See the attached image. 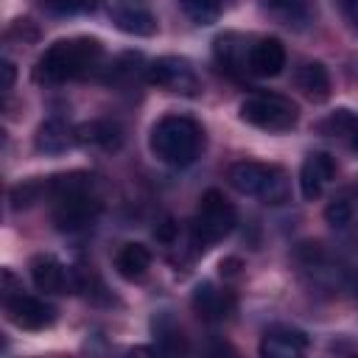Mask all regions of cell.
Returning a JSON list of instances; mask_svg holds the SVG:
<instances>
[{"label": "cell", "instance_id": "3957f363", "mask_svg": "<svg viewBox=\"0 0 358 358\" xmlns=\"http://www.w3.org/2000/svg\"><path fill=\"white\" fill-rule=\"evenodd\" d=\"M148 145H151L157 159L182 168V165H190L199 157V151L204 145V131L193 117L165 115L154 123Z\"/></svg>", "mask_w": 358, "mask_h": 358}, {"label": "cell", "instance_id": "9c48e42d", "mask_svg": "<svg viewBox=\"0 0 358 358\" xmlns=\"http://www.w3.org/2000/svg\"><path fill=\"white\" fill-rule=\"evenodd\" d=\"M336 176V162L330 154L324 151H313L305 157L302 168H299V190H302V199L313 201L322 196V190L327 187V182H333Z\"/></svg>", "mask_w": 358, "mask_h": 358}, {"label": "cell", "instance_id": "5bb4252c", "mask_svg": "<svg viewBox=\"0 0 358 358\" xmlns=\"http://www.w3.org/2000/svg\"><path fill=\"white\" fill-rule=\"evenodd\" d=\"M235 308V296L224 288H215L213 282H201L196 291H193V310L207 319V322H221L232 313Z\"/></svg>", "mask_w": 358, "mask_h": 358}, {"label": "cell", "instance_id": "7a4b0ae2", "mask_svg": "<svg viewBox=\"0 0 358 358\" xmlns=\"http://www.w3.org/2000/svg\"><path fill=\"white\" fill-rule=\"evenodd\" d=\"M103 62V45L92 36H73L53 42L34 67V78L39 84H64L78 81L101 70Z\"/></svg>", "mask_w": 358, "mask_h": 358}, {"label": "cell", "instance_id": "484cf974", "mask_svg": "<svg viewBox=\"0 0 358 358\" xmlns=\"http://www.w3.org/2000/svg\"><path fill=\"white\" fill-rule=\"evenodd\" d=\"M338 8L347 17V22L352 25V31L358 34V0H338Z\"/></svg>", "mask_w": 358, "mask_h": 358}, {"label": "cell", "instance_id": "5b68a950", "mask_svg": "<svg viewBox=\"0 0 358 358\" xmlns=\"http://www.w3.org/2000/svg\"><path fill=\"white\" fill-rule=\"evenodd\" d=\"M235 224H238V213H235L232 201H227L224 193H218V190L201 193L193 224H190L193 241L199 246H210V243L224 241L235 229Z\"/></svg>", "mask_w": 358, "mask_h": 358}, {"label": "cell", "instance_id": "7402d4cb", "mask_svg": "<svg viewBox=\"0 0 358 358\" xmlns=\"http://www.w3.org/2000/svg\"><path fill=\"white\" fill-rule=\"evenodd\" d=\"M182 8H185V14L193 20V22H199V25H207V22H213V20H218V14H221V8H224V0H176Z\"/></svg>", "mask_w": 358, "mask_h": 358}, {"label": "cell", "instance_id": "8fae6325", "mask_svg": "<svg viewBox=\"0 0 358 358\" xmlns=\"http://www.w3.org/2000/svg\"><path fill=\"white\" fill-rule=\"evenodd\" d=\"M308 350V336L288 324H274L263 333L260 355L266 358H296Z\"/></svg>", "mask_w": 358, "mask_h": 358}, {"label": "cell", "instance_id": "9a60e30c", "mask_svg": "<svg viewBox=\"0 0 358 358\" xmlns=\"http://www.w3.org/2000/svg\"><path fill=\"white\" fill-rule=\"evenodd\" d=\"M36 151H45V154H62L67 151L73 143H78L76 137V129H70L67 123L62 120H45L39 129H36Z\"/></svg>", "mask_w": 358, "mask_h": 358}, {"label": "cell", "instance_id": "8992f818", "mask_svg": "<svg viewBox=\"0 0 358 358\" xmlns=\"http://www.w3.org/2000/svg\"><path fill=\"white\" fill-rule=\"evenodd\" d=\"M241 120L263 131H288L299 120V109L280 92H255L241 103Z\"/></svg>", "mask_w": 358, "mask_h": 358}, {"label": "cell", "instance_id": "277c9868", "mask_svg": "<svg viewBox=\"0 0 358 358\" xmlns=\"http://www.w3.org/2000/svg\"><path fill=\"white\" fill-rule=\"evenodd\" d=\"M229 185L243 193V196H255L266 204H282L288 199V176L280 165H268V162H235L229 168Z\"/></svg>", "mask_w": 358, "mask_h": 358}, {"label": "cell", "instance_id": "cb8c5ba5", "mask_svg": "<svg viewBox=\"0 0 358 358\" xmlns=\"http://www.w3.org/2000/svg\"><path fill=\"white\" fill-rule=\"evenodd\" d=\"M324 218H327L330 227H347L350 218H352L350 201H347V199H333V201L327 204V210H324Z\"/></svg>", "mask_w": 358, "mask_h": 358}, {"label": "cell", "instance_id": "603a6c76", "mask_svg": "<svg viewBox=\"0 0 358 358\" xmlns=\"http://www.w3.org/2000/svg\"><path fill=\"white\" fill-rule=\"evenodd\" d=\"M42 196H48V182H25V185H20V187L11 190V207H14V210L31 207V204L39 201Z\"/></svg>", "mask_w": 358, "mask_h": 358}, {"label": "cell", "instance_id": "e0dca14e", "mask_svg": "<svg viewBox=\"0 0 358 358\" xmlns=\"http://www.w3.org/2000/svg\"><path fill=\"white\" fill-rule=\"evenodd\" d=\"M115 268L123 280H140L151 268V252L143 243H123L115 255Z\"/></svg>", "mask_w": 358, "mask_h": 358}, {"label": "cell", "instance_id": "7c38bea8", "mask_svg": "<svg viewBox=\"0 0 358 358\" xmlns=\"http://www.w3.org/2000/svg\"><path fill=\"white\" fill-rule=\"evenodd\" d=\"M115 20L126 34L151 36L157 31V17L148 0H115Z\"/></svg>", "mask_w": 358, "mask_h": 358}, {"label": "cell", "instance_id": "d6986e66", "mask_svg": "<svg viewBox=\"0 0 358 358\" xmlns=\"http://www.w3.org/2000/svg\"><path fill=\"white\" fill-rule=\"evenodd\" d=\"M319 131L327 134V137H338V140H344L350 148L358 151V112L338 109V112H333L330 117H324V120L319 123Z\"/></svg>", "mask_w": 358, "mask_h": 358}, {"label": "cell", "instance_id": "2e32d148", "mask_svg": "<svg viewBox=\"0 0 358 358\" xmlns=\"http://www.w3.org/2000/svg\"><path fill=\"white\" fill-rule=\"evenodd\" d=\"M296 87L302 90L305 98H310L316 103L327 101L330 98V76H327L324 64H319V62L299 64V70H296Z\"/></svg>", "mask_w": 358, "mask_h": 358}, {"label": "cell", "instance_id": "4316f807", "mask_svg": "<svg viewBox=\"0 0 358 358\" xmlns=\"http://www.w3.org/2000/svg\"><path fill=\"white\" fill-rule=\"evenodd\" d=\"M11 84H14V64L3 59V90H11Z\"/></svg>", "mask_w": 358, "mask_h": 358}, {"label": "cell", "instance_id": "d4e9b609", "mask_svg": "<svg viewBox=\"0 0 358 358\" xmlns=\"http://www.w3.org/2000/svg\"><path fill=\"white\" fill-rule=\"evenodd\" d=\"M53 14H84L98 6V0H45Z\"/></svg>", "mask_w": 358, "mask_h": 358}, {"label": "cell", "instance_id": "ffe728a7", "mask_svg": "<svg viewBox=\"0 0 358 358\" xmlns=\"http://www.w3.org/2000/svg\"><path fill=\"white\" fill-rule=\"evenodd\" d=\"M263 8L285 25H302L313 14V0H263Z\"/></svg>", "mask_w": 358, "mask_h": 358}, {"label": "cell", "instance_id": "30bf717a", "mask_svg": "<svg viewBox=\"0 0 358 358\" xmlns=\"http://www.w3.org/2000/svg\"><path fill=\"white\" fill-rule=\"evenodd\" d=\"M285 67V48L280 39L274 36H263L255 45H249V56H246V70L257 78H271L280 76Z\"/></svg>", "mask_w": 358, "mask_h": 358}, {"label": "cell", "instance_id": "ac0fdd59", "mask_svg": "<svg viewBox=\"0 0 358 358\" xmlns=\"http://www.w3.org/2000/svg\"><path fill=\"white\" fill-rule=\"evenodd\" d=\"M76 137H78V143H84V145H101V148L112 151V148L120 145L123 131H120V126L112 123V120H92V123L78 126V129H76Z\"/></svg>", "mask_w": 358, "mask_h": 358}, {"label": "cell", "instance_id": "6da1fadb", "mask_svg": "<svg viewBox=\"0 0 358 358\" xmlns=\"http://www.w3.org/2000/svg\"><path fill=\"white\" fill-rule=\"evenodd\" d=\"M48 199L53 201L50 218L56 229L62 232L87 229L101 213V199L95 193V176L84 171L53 176L48 182Z\"/></svg>", "mask_w": 358, "mask_h": 358}, {"label": "cell", "instance_id": "44dd1931", "mask_svg": "<svg viewBox=\"0 0 358 358\" xmlns=\"http://www.w3.org/2000/svg\"><path fill=\"white\" fill-rule=\"evenodd\" d=\"M241 36L235 34H227V36H218L215 39V59L224 70L235 73L238 67L246 70V56H249V45H238Z\"/></svg>", "mask_w": 358, "mask_h": 358}, {"label": "cell", "instance_id": "ba28073f", "mask_svg": "<svg viewBox=\"0 0 358 358\" xmlns=\"http://www.w3.org/2000/svg\"><path fill=\"white\" fill-rule=\"evenodd\" d=\"M145 78L157 84L165 92H179V95H196L199 92V78L190 67V62L176 59V56H162L145 67Z\"/></svg>", "mask_w": 358, "mask_h": 358}, {"label": "cell", "instance_id": "52a82bcc", "mask_svg": "<svg viewBox=\"0 0 358 358\" xmlns=\"http://www.w3.org/2000/svg\"><path fill=\"white\" fill-rule=\"evenodd\" d=\"M3 305H6L8 322L17 324L20 330H45L56 319L53 305H48L45 299H36L31 294H22L17 288L3 294Z\"/></svg>", "mask_w": 358, "mask_h": 358}, {"label": "cell", "instance_id": "4fadbf2b", "mask_svg": "<svg viewBox=\"0 0 358 358\" xmlns=\"http://www.w3.org/2000/svg\"><path fill=\"white\" fill-rule=\"evenodd\" d=\"M31 280L42 294H64L70 285V274L64 268L62 260H56L53 255H36L31 260Z\"/></svg>", "mask_w": 358, "mask_h": 358}]
</instances>
